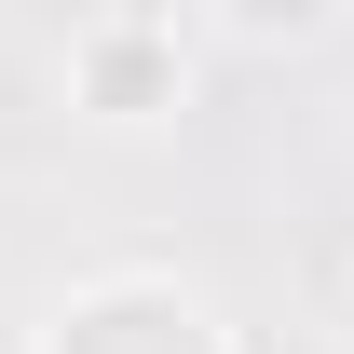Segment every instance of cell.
Wrapping results in <instances>:
<instances>
[{"label":"cell","instance_id":"cell-1","mask_svg":"<svg viewBox=\"0 0 354 354\" xmlns=\"http://www.w3.org/2000/svg\"><path fill=\"white\" fill-rule=\"evenodd\" d=\"M41 354H218V327H205V300H191V286L123 272V286H82V300L55 313Z\"/></svg>","mask_w":354,"mask_h":354},{"label":"cell","instance_id":"cell-2","mask_svg":"<svg viewBox=\"0 0 354 354\" xmlns=\"http://www.w3.org/2000/svg\"><path fill=\"white\" fill-rule=\"evenodd\" d=\"M82 109H109V123L177 109V41H164V28H95V41H82Z\"/></svg>","mask_w":354,"mask_h":354},{"label":"cell","instance_id":"cell-3","mask_svg":"<svg viewBox=\"0 0 354 354\" xmlns=\"http://www.w3.org/2000/svg\"><path fill=\"white\" fill-rule=\"evenodd\" d=\"M245 41H313V28H341V0H218Z\"/></svg>","mask_w":354,"mask_h":354}]
</instances>
